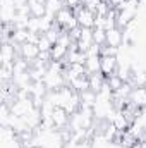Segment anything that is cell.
Here are the masks:
<instances>
[{
	"label": "cell",
	"instance_id": "3",
	"mask_svg": "<svg viewBox=\"0 0 146 148\" xmlns=\"http://www.w3.org/2000/svg\"><path fill=\"white\" fill-rule=\"evenodd\" d=\"M129 102L138 109L146 107V86H134L129 95Z\"/></svg>",
	"mask_w": 146,
	"mask_h": 148
},
{
	"label": "cell",
	"instance_id": "8",
	"mask_svg": "<svg viewBox=\"0 0 146 148\" xmlns=\"http://www.w3.org/2000/svg\"><path fill=\"white\" fill-rule=\"evenodd\" d=\"M93 41L98 45H105L107 43V31L103 28H93Z\"/></svg>",
	"mask_w": 146,
	"mask_h": 148
},
{
	"label": "cell",
	"instance_id": "4",
	"mask_svg": "<svg viewBox=\"0 0 146 148\" xmlns=\"http://www.w3.org/2000/svg\"><path fill=\"white\" fill-rule=\"evenodd\" d=\"M19 55L23 57V59H26V60H35L38 59V55H40V48H38V45L35 43H23V45H19Z\"/></svg>",
	"mask_w": 146,
	"mask_h": 148
},
{
	"label": "cell",
	"instance_id": "5",
	"mask_svg": "<svg viewBox=\"0 0 146 148\" xmlns=\"http://www.w3.org/2000/svg\"><path fill=\"white\" fill-rule=\"evenodd\" d=\"M124 41V33L120 28H112V29H107V45L108 47H115V48H120Z\"/></svg>",
	"mask_w": 146,
	"mask_h": 148
},
{
	"label": "cell",
	"instance_id": "2",
	"mask_svg": "<svg viewBox=\"0 0 146 148\" xmlns=\"http://www.w3.org/2000/svg\"><path fill=\"white\" fill-rule=\"evenodd\" d=\"M119 69V59L113 57V55H102L100 59V71L105 77H108L112 74L117 73Z\"/></svg>",
	"mask_w": 146,
	"mask_h": 148
},
{
	"label": "cell",
	"instance_id": "7",
	"mask_svg": "<svg viewBox=\"0 0 146 148\" xmlns=\"http://www.w3.org/2000/svg\"><path fill=\"white\" fill-rule=\"evenodd\" d=\"M29 9H31V16L33 17H43L46 14V7L41 2H29Z\"/></svg>",
	"mask_w": 146,
	"mask_h": 148
},
{
	"label": "cell",
	"instance_id": "6",
	"mask_svg": "<svg viewBox=\"0 0 146 148\" xmlns=\"http://www.w3.org/2000/svg\"><path fill=\"white\" fill-rule=\"evenodd\" d=\"M100 59H102V55H93V57H88V60H86V71H88V76L89 74H96V73H102L100 71Z\"/></svg>",
	"mask_w": 146,
	"mask_h": 148
},
{
	"label": "cell",
	"instance_id": "1",
	"mask_svg": "<svg viewBox=\"0 0 146 148\" xmlns=\"http://www.w3.org/2000/svg\"><path fill=\"white\" fill-rule=\"evenodd\" d=\"M76 17H77V23L81 28H95V17L96 14L89 9H86L84 5H81L77 10H74Z\"/></svg>",
	"mask_w": 146,
	"mask_h": 148
},
{
	"label": "cell",
	"instance_id": "9",
	"mask_svg": "<svg viewBox=\"0 0 146 148\" xmlns=\"http://www.w3.org/2000/svg\"><path fill=\"white\" fill-rule=\"evenodd\" d=\"M124 0H108V3L112 5V7H117V5H120Z\"/></svg>",
	"mask_w": 146,
	"mask_h": 148
}]
</instances>
